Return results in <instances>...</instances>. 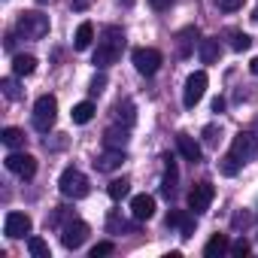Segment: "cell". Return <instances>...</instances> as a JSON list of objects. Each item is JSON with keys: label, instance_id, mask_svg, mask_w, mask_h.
<instances>
[{"label": "cell", "instance_id": "1", "mask_svg": "<svg viewBox=\"0 0 258 258\" xmlns=\"http://www.w3.org/2000/svg\"><path fill=\"white\" fill-rule=\"evenodd\" d=\"M121 52H124V31L115 28V25H109V28L100 31V40H97V49H94L91 61H94V67L106 70V67H112L121 58Z\"/></svg>", "mask_w": 258, "mask_h": 258}, {"label": "cell", "instance_id": "2", "mask_svg": "<svg viewBox=\"0 0 258 258\" xmlns=\"http://www.w3.org/2000/svg\"><path fill=\"white\" fill-rule=\"evenodd\" d=\"M58 191L64 198H70V201H82L88 195V176L82 170H76V167H67L61 173V179H58Z\"/></svg>", "mask_w": 258, "mask_h": 258}, {"label": "cell", "instance_id": "3", "mask_svg": "<svg viewBox=\"0 0 258 258\" xmlns=\"http://www.w3.org/2000/svg\"><path fill=\"white\" fill-rule=\"evenodd\" d=\"M16 31L25 37V40H43L46 34H49V16H43V13H22L19 16V22H16Z\"/></svg>", "mask_w": 258, "mask_h": 258}, {"label": "cell", "instance_id": "4", "mask_svg": "<svg viewBox=\"0 0 258 258\" xmlns=\"http://www.w3.org/2000/svg\"><path fill=\"white\" fill-rule=\"evenodd\" d=\"M55 118H58V100L52 94L37 97V103H34V127L43 131V134H49L55 127Z\"/></svg>", "mask_w": 258, "mask_h": 258}, {"label": "cell", "instance_id": "5", "mask_svg": "<svg viewBox=\"0 0 258 258\" xmlns=\"http://www.w3.org/2000/svg\"><path fill=\"white\" fill-rule=\"evenodd\" d=\"M131 61H134L137 73H143V76H155V73H158V67L164 64L161 52H158V49H146V46L134 49V52H131Z\"/></svg>", "mask_w": 258, "mask_h": 258}, {"label": "cell", "instance_id": "6", "mask_svg": "<svg viewBox=\"0 0 258 258\" xmlns=\"http://www.w3.org/2000/svg\"><path fill=\"white\" fill-rule=\"evenodd\" d=\"M207 85H210V79H207V73L204 70H195L188 79H185V88H182V103L191 109V106H198L201 103V97H204V91H207Z\"/></svg>", "mask_w": 258, "mask_h": 258}, {"label": "cell", "instance_id": "7", "mask_svg": "<svg viewBox=\"0 0 258 258\" xmlns=\"http://www.w3.org/2000/svg\"><path fill=\"white\" fill-rule=\"evenodd\" d=\"M4 164H7L10 173H16V176H22V179H31V176L37 173V158L28 155V152H10Z\"/></svg>", "mask_w": 258, "mask_h": 258}, {"label": "cell", "instance_id": "8", "mask_svg": "<svg viewBox=\"0 0 258 258\" xmlns=\"http://www.w3.org/2000/svg\"><path fill=\"white\" fill-rule=\"evenodd\" d=\"M213 198H216V188H213L210 182H198V185L188 191V210H191L195 216H204V213L210 210Z\"/></svg>", "mask_w": 258, "mask_h": 258}, {"label": "cell", "instance_id": "9", "mask_svg": "<svg viewBox=\"0 0 258 258\" xmlns=\"http://www.w3.org/2000/svg\"><path fill=\"white\" fill-rule=\"evenodd\" d=\"M88 225L82 222V219H70L64 228H61V243H64V249H79L85 240H88Z\"/></svg>", "mask_w": 258, "mask_h": 258}, {"label": "cell", "instance_id": "10", "mask_svg": "<svg viewBox=\"0 0 258 258\" xmlns=\"http://www.w3.org/2000/svg\"><path fill=\"white\" fill-rule=\"evenodd\" d=\"M231 155L237 158V161H252V158H258V137L255 134H237L234 137V143H231Z\"/></svg>", "mask_w": 258, "mask_h": 258}, {"label": "cell", "instance_id": "11", "mask_svg": "<svg viewBox=\"0 0 258 258\" xmlns=\"http://www.w3.org/2000/svg\"><path fill=\"white\" fill-rule=\"evenodd\" d=\"M31 216L28 213H7V222H4V234L10 237V240H19V237H25V234H31Z\"/></svg>", "mask_w": 258, "mask_h": 258}, {"label": "cell", "instance_id": "12", "mask_svg": "<svg viewBox=\"0 0 258 258\" xmlns=\"http://www.w3.org/2000/svg\"><path fill=\"white\" fill-rule=\"evenodd\" d=\"M167 225H170V228H179V237L188 240V237L195 234V213H191V210H188V213H185V210H170V213H167Z\"/></svg>", "mask_w": 258, "mask_h": 258}, {"label": "cell", "instance_id": "13", "mask_svg": "<svg viewBox=\"0 0 258 258\" xmlns=\"http://www.w3.org/2000/svg\"><path fill=\"white\" fill-rule=\"evenodd\" d=\"M131 216L137 222H149L155 216V198L152 195H134L131 198Z\"/></svg>", "mask_w": 258, "mask_h": 258}, {"label": "cell", "instance_id": "14", "mask_svg": "<svg viewBox=\"0 0 258 258\" xmlns=\"http://www.w3.org/2000/svg\"><path fill=\"white\" fill-rule=\"evenodd\" d=\"M176 149H179V155L185 158V161H201V146H198V140L195 137H188V134H179L176 137Z\"/></svg>", "mask_w": 258, "mask_h": 258}, {"label": "cell", "instance_id": "15", "mask_svg": "<svg viewBox=\"0 0 258 258\" xmlns=\"http://www.w3.org/2000/svg\"><path fill=\"white\" fill-rule=\"evenodd\" d=\"M121 161H124V149H106V152L94 161V167L103 170V173H109V170H118Z\"/></svg>", "mask_w": 258, "mask_h": 258}, {"label": "cell", "instance_id": "16", "mask_svg": "<svg viewBox=\"0 0 258 258\" xmlns=\"http://www.w3.org/2000/svg\"><path fill=\"white\" fill-rule=\"evenodd\" d=\"M127 124H121V127H106V134H103V146L106 149H124L127 146Z\"/></svg>", "mask_w": 258, "mask_h": 258}, {"label": "cell", "instance_id": "17", "mask_svg": "<svg viewBox=\"0 0 258 258\" xmlns=\"http://www.w3.org/2000/svg\"><path fill=\"white\" fill-rule=\"evenodd\" d=\"M228 249H231L228 237H225V234H213V237L207 240V246H204V255H207V258H219V255H225Z\"/></svg>", "mask_w": 258, "mask_h": 258}, {"label": "cell", "instance_id": "18", "mask_svg": "<svg viewBox=\"0 0 258 258\" xmlns=\"http://www.w3.org/2000/svg\"><path fill=\"white\" fill-rule=\"evenodd\" d=\"M94 43V25L91 22H82L79 28H76V37H73V46L79 49V52H85L88 46Z\"/></svg>", "mask_w": 258, "mask_h": 258}, {"label": "cell", "instance_id": "19", "mask_svg": "<svg viewBox=\"0 0 258 258\" xmlns=\"http://www.w3.org/2000/svg\"><path fill=\"white\" fill-rule=\"evenodd\" d=\"M198 55H201V61H204V64H216V61H219V55H222L219 40H201Z\"/></svg>", "mask_w": 258, "mask_h": 258}, {"label": "cell", "instance_id": "20", "mask_svg": "<svg viewBox=\"0 0 258 258\" xmlns=\"http://www.w3.org/2000/svg\"><path fill=\"white\" fill-rule=\"evenodd\" d=\"M164 161H167V167H164V179H161V191H164V195L170 198V195H173V188H176V179H179V170H176V161H173L170 155H167Z\"/></svg>", "mask_w": 258, "mask_h": 258}, {"label": "cell", "instance_id": "21", "mask_svg": "<svg viewBox=\"0 0 258 258\" xmlns=\"http://www.w3.org/2000/svg\"><path fill=\"white\" fill-rule=\"evenodd\" d=\"M37 70V58L34 55H16L13 58V73L16 76H31Z\"/></svg>", "mask_w": 258, "mask_h": 258}, {"label": "cell", "instance_id": "22", "mask_svg": "<svg viewBox=\"0 0 258 258\" xmlns=\"http://www.w3.org/2000/svg\"><path fill=\"white\" fill-rule=\"evenodd\" d=\"M0 140H4V146H10V149H19V146H25V131L22 127H4V131H0Z\"/></svg>", "mask_w": 258, "mask_h": 258}, {"label": "cell", "instance_id": "23", "mask_svg": "<svg viewBox=\"0 0 258 258\" xmlns=\"http://www.w3.org/2000/svg\"><path fill=\"white\" fill-rule=\"evenodd\" d=\"M70 115H73V121H76V124H88V121L94 118V103H91V100H82V103H76V106H73V112H70Z\"/></svg>", "mask_w": 258, "mask_h": 258}, {"label": "cell", "instance_id": "24", "mask_svg": "<svg viewBox=\"0 0 258 258\" xmlns=\"http://www.w3.org/2000/svg\"><path fill=\"white\" fill-rule=\"evenodd\" d=\"M106 195H109L112 201H121V198L131 195V182H127L124 176H121V179H112V182L106 185Z\"/></svg>", "mask_w": 258, "mask_h": 258}, {"label": "cell", "instance_id": "25", "mask_svg": "<svg viewBox=\"0 0 258 258\" xmlns=\"http://www.w3.org/2000/svg\"><path fill=\"white\" fill-rule=\"evenodd\" d=\"M115 115H118V121H124L127 127H131V124H134V118H137V115H134V103H131V100L115 103Z\"/></svg>", "mask_w": 258, "mask_h": 258}, {"label": "cell", "instance_id": "26", "mask_svg": "<svg viewBox=\"0 0 258 258\" xmlns=\"http://www.w3.org/2000/svg\"><path fill=\"white\" fill-rule=\"evenodd\" d=\"M28 249H31L34 258H49V255H52V252H49V243H46L43 237H31V240H28Z\"/></svg>", "mask_w": 258, "mask_h": 258}, {"label": "cell", "instance_id": "27", "mask_svg": "<svg viewBox=\"0 0 258 258\" xmlns=\"http://www.w3.org/2000/svg\"><path fill=\"white\" fill-rule=\"evenodd\" d=\"M228 37H231V49H234V52H246V49L252 46V40H249L243 31H231Z\"/></svg>", "mask_w": 258, "mask_h": 258}, {"label": "cell", "instance_id": "28", "mask_svg": "<svg viewBox=\"0 0 258 258\" xmlns=\"http://www.w3.org/2000/svg\"><path fill=\"white\" fill-rule=\"evenodd\" d=\"M106 228H109V234H121V231H131V225H127L118 213H109V219H106Z\"/></svg>", "mask_w": 258, "mask_h": 258}, {"label": "cell", "instance_id": "29", "mask_svg": "<svg viewBox=\"0 0 258 258\" xmlns=\"http://www.w3.org/2000/svg\"><path fill=\"white\" fill-rule=\"evenodd\" d=\"M240 167H243V161H237L231 152L222 158V173H225V176H237V170H240Z\"/></svg>", "mask_w": 258, "mask_h": 258}, {"label": "cell", "instance_id": "30", "mask_svg": "<svg viewBox=\"0 0 258 258\" xmlns=\"http://www.w3.org/2000/svg\"><path fill=\"white\" fill-rule=\"evenodd\" d=\"M0 88H4V94H7V100H19L22 97V91H19V85H16V79H4V82H0Z\"/></svg>", "mask_w": 258, "mask_h": 258}, {"label": "cell", "instance_id": "31", "mask_svg": "<svg viewBox=\"0 0 258 258\" xmlns=\"http://www.w3.org/2000/svg\"><path fill=\"white\" fill-rule=\"evenodd\" d=\"M191 34H198V31H195V28H188V31H182V34H179V55H182V58L191 52V40H188Z\"/></svg>", "mask_w": 258, "mask_h": 258}, {"label": "cell", "instance_id": "32", "mask_svg": "<svg viewBox=\"0 0 258 258\" xmlns=\"http://www.w3.org/2000/svg\"><path fill=\"white\" fill-rule=\"evenodd\" d=\"M216 7H219L222 13H237V10L243 7V0H216Z\"/></svg>", "mask_w": 258, "mask_h": 258}, {"label": "cell", "instance_id": "33", "mask_svg": "<svg viewBox=\"0 0 258 258\" xmlns=\"http://www.w3.org/2000/svg\"><path fill=\"white\" fill-rule=\"evenodd\" d=\"M112 249H115V246H112L109 240H106V243H97V246L91 249V258H103V255H112Z\"/></svg>", "mask_w": 258, "mask_h": 258}, {"label": "cell", "instance_id": "34", "mask_svg": "<svg viewBox=\"0 0 258 258\" xmlns=\"http://www.w3.org/2000/svg\"><path fill=\"white\" fill-rule=\"evenodd\" d=\"M103 88H106V76H103V73H97V76L91 79V85H88V91H91V94H100Z\"/></svg>", "mask_w": 258, "mask_h": 258}, {"label": "cell", "instance_id": "35", "mask_svg": "<svg viewBox=\"0 0 258 258\" xmlns=\"http://www.w3.org/2000/svg\"><path fill=\"white\" fill-rule=\"evenodd\" d=\"M204 140H207V143H216V140H219V127H216V124H207V127H204Z\"/></svg>", "mask_w": 258, "mask_h": 258}, {"label": "cell", "instance_id": "36", "mask_svg": "<svg viewBox=\"0 0 258 258\" xmlns=\"http://www.w3.org/2000/svg\"><path fill=\"white\" fill-rule=\"evenodd\" d=\"M231 252H234V255H246V252H249V243H246V240L240 237V240H237V243L231 246Z\"/></svg>", "mask_w": 258, "mask_h": 258}, {"label": "cell", "instance_id": "37", "mask_svg": "<svg viewBox=\"0 0 258 258\" xmlns=\"http://www.w3.org/2000/svg\"><path fill=\"white\" fill-rule=\"evenodd\" d=\"M91 4H94V0H70V7H73L76 13H82V10H88Z\"/></svg>", "mask_w": 258, "mask_h": 258}, {"label": "cell", "instance_id": "38", "mask_svg": "<svg viewBox=\"0 0 258 258\" xmlns=\"http://www.w3.org/2000/svg\"><path fill=\"white\" fill-rule=\"evenodd\" d=\"M149 4H152V10H170V4H173V0H149Z\"/></svg>", "mask_w": 258, "mask_h": 258}, {"label": "cell", "instance_id": "39", "mask_svg": "<svg viewBox=\"0 0 258 258\" xmlns=\"http://www.w3.org/2000/svg\"><path fill=\"white\" fill-rule=\"evenodd\" d=\"M222 109H225V97H216L213 100V112H222Z\"/></svg>", "mask_w": 258, "mask_h": 258}, {"label": "cell", "instance_id": "40", "mask_svg": "<svg viewBox=\"0 0 258 258\" xmlns=\"http://www.w3.org/2000/svg\"><path fill=\"white\" fill-rule=\"evenodd\" d=\"M249 70H252V73H255V76H258V58H255V61H252V64H249Z\"/></svg>", "mask_w": 258, "mask_h": 258}]
</instances>
